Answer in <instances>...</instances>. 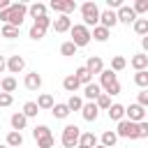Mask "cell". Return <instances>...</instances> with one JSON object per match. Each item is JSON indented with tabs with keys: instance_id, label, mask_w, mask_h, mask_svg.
I'll return each mask as SVG.
<instances>
[{
	"instance_id": "obj_36",
	"label": "cell",
	"mask_w": 148,
	"mask_h": 148,
	"mask_svg": "<svg viewBox=\"0 0 148 148\" xmlns=\"http://www.w3.org/2000/svg\"><path fill=\"white\" fill-rule=\"evenodd\" d=\"M0 35L2 37H7V39H16L18 37V28H14V25H2V30H0Z\"/></svg>"
},
{
	"instance_id": "obj_17",
	"label": "cell",
	"mask_w": 148,
	"mask_h": 148,
	"mask_svg": "<svg viewBox=\"0 0 148 148\" xmlns=\"http://www.w3.org/2000/svg\"><path fill=\"white\" fill-rule=\"evenodd\" d=\"M102 95V88H99V83H88V86H83V97L88 99V102H95L97 97Z\"/></svg>"
},
{
	"instance_id": "obj_6",
	"label": "cell",
	"mask_w": 148,
	"mask_h": 148,
	"mask_svg": "<svg viewBox=\"0 0 148 148\" xmlns=\"http://www.w3.org/2000/svg\"><path fill=\"white\" fill-rule=\"evenodd\" d=\"M79 139H81V130H79L76 125H65V127H62L60 141H62L65 148H76V146H79Z\"/></svg>"
},
{
	"instance_id": "obj_45",
	"label": "cell",
	"mask_w": 148,
	"mask_h": 148,
	"mask_svg": "<svg viewBox=\"0 0 148 148\" xmlns=\"http://www.w3.org/2000/svg\"><path fill=\"white\" fill-rule=\"evenodd\" d=\"M148 136V120H141L139 123V139H146Z\"/></svg>"
},
{
	"instance_id": "obj_8",
	"label": "cell",
	"mask_w": 148,
	"mask_h": 148,
	"mask_svg": "<svg viewBox=\"0 0 148 148\" xmlns=\"http://www.w3.org/2000/svg\"><path fill=\"white\" fill-rule=\"evenodd\" d=\"M125 118L127 120H132V123H141V120H146V109L141 106V104H130V106H125Z\"/></svg>"
},
{
	"instance_id": "obj_49",
	"label": "cell",
	"mask_w": 148,
	"mask_h": 148,
	"mask_svg": "<svg viewBox=\"0 0 148 148\" xmlns=\"http://www.w3.org/2000/svg\"><path fill=\"white\" fill-rule=\"evenodd\" d=\"M0 148H9V146H7V143H0Z\"/></svg>"
},
{
	"instance_id": "obj_34",
	"label": "cell",
	"mask_w": 148,
	"mask_h": 148,
	"mask_svg": "<svg viewBox=\"0 0 148 148\" xmlns=\"http://www.w3.org/2000/svg\"><path fill=\"white\" fill-rule=\"evenodd\" d=\"M65 104L69 106V111H81V109H83V97H79V95H72V97H69Z\"/></svg>"
},
{
	"instance_id": "obj_35",
	"label": "cell",
	"mask_w": 148,
	"mask_h": 148,
	"mask_svg": "<svg viewBox=\"0 0 148 148\" xmlns=\"http://www.w3.org/2000/svg\"><path fill=\"white\" fill-rule=\"evenodd\" d=\"M95 104H97V109H99V111H109V106H111V97H109L106 92H102V95L95 99Z\"/></svg>"
},
{
	"instance_id": "obj_5",
	"label": "cell",
	"mask_w": 148,
	"mask_h": 148,
	"mask_svg": "<svg viewBox=\"0 0 148 148\" xmlns=\"http://www.w3.org/2000/svg\"><path fill=\"white\" fill-rule=\"evenodd\" d=\"M116 134H118V139H132L134 141V139H139V123H132V120L123 118L116 127Z\"/></svg>"
},
{
	"instance_id": "obj_10",
	"label": "cell",
	"mask_w": 148,
	"mask_h": 148,
	"mask_svg": "<svg viewBox=\"0 0 148 148\" xmlns=\"http://www.w3.org/2000/svg\"><path fill=\"white\" fill-rule=\"evenodd\" d=\"M25 69V58L23 56H9L7 58V72L9 74H21Z\"/></svg>"
},
{
	"instance_id": "obj_7",
	"label": "cell",
	"mask_w": 148,
	"mask_h": 148,
	"mask_svg": "<svg viewBox=\"0 0 148 148\" xmlns=\"http://www.w3.org/2000/svg\"><path fill=\"white\" fill-rule=\"evenodd\" d=\"M49 7H51L53 12H58V14L69 16V14L76 9V2H74V0H51V2H49Z\"/></svg>"
},
{
	"instance_id": "obj_40",
	"label": "cell",
	"mask_w": 148,
	"mask_h": 148,
	"mask_svg": "<svg viewBox=\"0 0 148 148\" xmlns=\"http://www.w3.org/2000/svg\"><path fill=\"white\" fill-rule=\"evenodd\" d=\"M132 9L136 12V16H139V14H148V0H136V2L132 5Z\"/></svg>"
},
{
	"instance_id": "obj_18",
	"label": "cell",
	"mask_w": 148,
	"mask_h": 148,
	"mask_svg": "<svg viewBox=\"0 0 148 148\" xmlns=\"http://www.w3.org/2000/svg\"><path fill=\"white\" fill-rule=\"evenodd\" d=\"M9 125H12V130H14V132H21V130H25V125H28V118H25L21 111H16V113H12V118H9Z\"/></svg>"
},
{
	"instance_id": "obj_28",
	"label": "cell",
	"mask_w": 148,
	"mask_h": 148,
	"mask_svg": "<svg viewBox=\"0 0 148 148\" xmlns=\"http://www.w3.org/2000/svg\"><path fill=\"white\" fill-rule=\"evenodd\" d=\"M16 90V79L14 76H2V81H0V92H14Z\"/></svg>"
},
{
	"instance_id": "obj_23",
	"label": "cell",
	"mask_w": 148,
	"mask_h": 148,
	"mask_svg": "<svg viewBox=\"0 0 148 148\" xmlns=\"http://www.w3.org/2000/svg\"><path fill=\"white\" fill-rule=\"evenodd\" d=\"M53 95H49V92H42L39 97H37V106H39V111H51L53 109Z\"/></svg>"
},
{
	"instance_id": "obj_29",
	"label": "cell",
	"mask_w": 148,
	"mask_h": 148,
	"mask_svg": "<svg viewBox=\"0 0 148 148\" xmlns=\"http://www.w3.org/2000/svg\"><path fill=\"white\" fill-rule=\"evenodd\" d=\"M79 143H81V146H88V148H95V146L99 143V139H97L92 132H81V139H79Z\"/></svg>"
},
{
	"instance_id": "obj_24",
	"label": "cell",
	"mask_w": 148,
	"mask_h": 148,
	"mask_svg": "<svg viewBox=\"0 0 148 148\" xmlns=\"http://www.w3.org/2000/svg\"><path fill=\"white\" fill-rule=\"evenodd\" d=\"M5 143L9 146V148H21L23 146V134L21 132H7V139H5Z\"/></svg>"
},
{
	"instance_id": "obj_47",
	"label": "cell",
	"mask_w": 148,
	"mask_h": 148,
	"mask_svg": "<svg viewBox=\"0 0 148 148\" xmlns=\"http://www.w3.org/2000/svg\"><path fill=\"white\" fill-rule=\"evenodd\" d=\"M9 7H12L9 0H0V12H5V9H9Z\"/></svg>"
},
{
	"instance_id": "obj_39",
	"label": "cell",
	"mask_w": 148,
	"mask_h": 148,
	"mask_svg": "<svg viewBox=\"0 0 148 148\" xmlns=\"http://www.w3.org/2000/svg\"><path fill=\"white\" fill-rule=\"evenodd\" d=\"M51 23H53V21H51V18H49V16H42V18H37V21H35V23H32V25H35V28H39V30H44V32H46V30H49V28H51Z\"/></svg>"
},
{
	"instance_id": "obj_4",
	"label": "cell",
	"mask_w": 148,
	"mask_h": 148,
	"mask_svg": "<svg viewBox=\"0 0 148 148\" xmlns=\"http://www.w3.org/2000/svg\"><path fill=\"white\" fill-rule=\"evenodd\" d=\"M69 35H72V39H69V42H72L76 49L88 46V44H90V39H92V37H90V28H86L83 23H74V25H72V30H69Z\"/></svg>"
},
{
	"instance_id": "obj_19",
	"label": "cell",
	"mask_w": 148,
	"mask_h": 148,
	"mask_svg": "<svg viewBox=\"0 0 148 148\" xmlns=\"http://www.w3.org/2000/svg\"><path fill=\"white\" fill-rule=\"evenodd\" d=\"M116 141H118L116 130H106V132H102V136H99V146H104V148H113Z\"/></svg>"
},
{
	"instance_id": "obj_14",
	"label": "cell",
	"mask_w": 148,
	"mask_h": 148,
	"mask_svg": "<svg viewBox=\"0 0 148 148\" xmlns=\"http://www.w3.org/2000/svg\"><path fill=\"white\" fill-rule=\"evenodd\" d=\"M90 74H102L104 72V62H102V58L99 56H90L88 60H86V65H83Z\"/></svg>"
},
{
	"instance_id": "obj_11",
	"label": "cell",
	"mask_w": 148,
	"mask_h": 148,
	"mask_svg": "<svg viewBox=\"0 0 148 148\" xmlns=\"http://www.w3.org/2000/svg\"><path fill=\"white\" fill-rule=\"evenodd\" d=\"M116 23H118V16H116L113 9H104V12H99V25H102V28L111 30Z\"/></svg>"
},
{
	"instance_id": "obj_37",
	"label": "cell",
	"mask_w": 148,
	"mask_h": 148,
	"mask_svg": "<svg viewBox=\"0 0 148 148\" xmlns=\"http://www.w3.org/2000/svg\"><path fill=\"white\" fill-rule=\"evenodd\" d=\"M60 56H67V58L69 56H76V46L72 42H62L60 44Z\"/></svg>"
},
{
	"instance_id": "obj_1",
	"label": "cell",
	"mask_w": 148,
	"mask_h": 148,
	"mask_svg": "<svg viewBox=\"0 0 148 148\" xmlns=\"http://www.w3.org/2000/svg\"><path fill=\"white\" fill-rule=\"evenodd\" d=\"M99 88H102V92H106L109 97H113V95H120L118 74H116V72H111V69H104V72L99 74Z\"/></svg>"
},
{
	"instance_id": "obj_15",
	"label": "cell",
	"mask_w": 148,
	"mask_h": 148,
	"mask_svg": "<svg viewBox=\"0 0 148 148\" xmlns=\"http://www.w3.org/2000/svg\"><path fill=\"white\" fill-rule=\"evenodd\" d=\"M23 86H25L28 90H39V88H42V76H39L37 72H28L25 79H23Z\"/></svg>"
},
{
	"instance_id": "obj_51",
	"label": "cell",
	"mask_w": 148,
	"mask_h": 148,
	"mask_svg": "<svg viewBox=\"0 0 148 148\" xmlns=\"http://www.w3.org/2000/svg\"><path fill=\"white\" fill-rule=\"evenodd\" d=\"M95 148H104V146H99V143H97V146H95Z\"/></svg>"
},
{
	"instance_id": "obj_30",
	"label": "cell",
	"mask_w": 148,
	"mask_h": 148,
	"mask_svg": "<svg viewBox=\"0 0 148 148\" xmlns=\"http://www.w3.org/2000/svg\"><path fill=\"white\" fill-rule=\"evenodd\" d=\"M132 28H134V32H136L139 37H146V35H148V18H136V21L132 23Z\"/></svg>"
},
{
	"instance_id": "obj_26",
	"label": "cell",
	"mask_w": 148,
	"mask_h": 148,
	"mask_svg": "<svg viewBox=\"0 0 148 148\" xmlns=\"http://www.w3.org/2000/svg\"><path fill=\"white\" fill-rule=\"evenodd\" d=\"M62 88H65L67 92H72V95H74V92L81 88V83L76 81V76H74V74H67V76L62 79Z\"/></svg>"
},
{
	"instance_id": "obj_9",
	"label": "cell",
	"mask_w": 148,
	"mask_h": 148,
	"mask_svg": "<svg viewBox=\"0 0 148 148\" xmlns=\"http://www.w3.org/2000/svg\"><path fill=\"white\" fill-rule=\"evenodd\" d=\"M116 16H118V23H125V25H130V23H134L139 16H136V12L130 7V5H123L120 9H116Z\"/></svg>"
},
{
	"instance_id": "obj_2",
	"label": "cell",
	"mask_w": 148,
	"mask_h": 148,
	"mask_svg": "<svg viewBox=\"0 0 148 148\" xmlns=\"http://www.w3.org/2000/svg\"><path fill=\"white\" fill-rule=\"evenodd\" d=\"M81 18H83V25L86 28L99 25V7L95 5V0H88V2L81 5Z\"/></svg>"
},
{
	"instance_id": "obj_33",
	"label": "cell",
	"mask_w": 148,
	"mask_h": 148,
	"mask_svg": "<svg viewBox=\"0 0 148 148\" xmlns=\"http://www.w3.org/2000/svg\"><path fill=\"white\" fill-rule=\"evenodd\" d=\"M25 118H35L37 113H39V106H37V102H25L23 104V111H21Z\"/></svg>"
},
{
	"instance_id": "obj_12",
	"label": "cell",
	"mask_w": 148,
	"mask_h": 148,
	"mask_svg": "<svg viewBox=\"0 0 148 148\" xmlns=\"http://www.w3.org/2000/svg\"><path fill=\"white\" fill-rule=\"evenodd\" d=\"M81 116H83V120H88V123H95V120H97V116H99V109H97V104H95V102H83Z\"/></svg>"
},
{
	"instance_id": "obj_27",
	"label": "cell",
	"mask_w": 148,
	"mask_h": 148,
	"mask_svg": "<svg viewBox=\"0 0 148 148\" xmlns=\"http://www.w3.org/2000/svg\"><path fill=\"white\" fill-rule=\"evenodd\" d=\"M109 35H111V30H106V28H102V25H95V28L90 30V37H92L95 42H106Z\"/></svg>"
},
{
	"instance_id": "obj_50",
	"label": "cell",
	"mask_w": 148,
	"mask_h": 148,
	"mask_svg": "<svg viewBox=\"0 0 148 148\" xmlns=\"http://www.w3.org/2000/svg\"><path fill=\"white\" fill-rule=\"evenodd\" d=\"M76 148H88V146H81V143H79V146H76Z\"/></svg>"
},
{
	"instance_id": "obj_43",
	"label": "cell",
	"mask_w": 148,
	"mask_h": 148,
	"mask_svg": "<svg viewBox=\"0 0 148 148\" xmlns=\"http://www.w3.org/2000/svg\"><path fill=\"white\" fill-rule=\"evenodd\" d=\"M136 104H141L143 109H148V90H141L136 95Z\"/></svg>"
},
{
	"instance_id": "obj_42",
	"label": "cell",
	"mask_w": 148,
	"mask_h": 148,
	"mask_svg": "<svg viewBox=\"0 0 148 148\" xmlns=\"http://www.w3.org/2000/svg\"><path fill=\"white\" fill-rule=\"evenodd\" d=\"M44 35H46V32H44V30H39V28H35V25H32V28H30V32H28V37H30V39H35V42L44 39Z\"/></svg>"
},
{
	"instance_id": "obj_32",
	"label": "cell",
	"mask_w": 148,
	"mask_h": 148,
	"mask_svg": "<svg viewBox=\"0 0 148 148\" xmlns=\"http://www.w3.org/2000/svg\"><path fill=\"white\" fill-rule=\"evenodd\" d=\"M125 67H127V60H125L123 56H113V58H111V67H109L111 72H123Z\"/></svg>"
},
{
	"instance_id": "obj_25",
	"label": "cell",
	"mask_w": 148,
	"mask_h": 148,
	"mask_svg": "<svg viewBox=\"0 0 148 148\" xmlns=\"http://www.w3.org/2000/svg\"><path fill=\"white\" fill-rule=\"evenodd\" d=\"M74 76H76V81L81 83V86H88V83H92V74L81 65V67H76V72H74Z\"/></svg>"
},
{
	"instance_id": "obj_38",
	"label": "cell",
	"mask_w": 148,
	"mask_h": 148,
	"mask_svg": "<svg viewBox=\"0 0 148 148\" xmlns=\"http://www.w3.org/2000/svg\"><path fill=\"white\" fill-rule=\"evenodd\" d=\"M51 134V130L46 127V125H37L35 130H32V136H35V141H39V139H44V136H49Z\"/></svg>"
},
{
	"instance_id": "obj_44",
	"label": "cell",
	"mask_w": 148,
	"mask_h": 148,
	"mask_svg": "<svg viewBox=\"0 0 148 148\" xmlns=\"http://www.w3.org/2000/svg\"><path fill=\"white\" fill-rule=\"evenodd\" d=\"M12 102H14V97L9 92H0V106H12Z\"/></svg>"
},
{
	"instance_id": "obj_41",
	"label": "cell",
	"mask_w": 148,
	"mask_h": 148,
	"mask_svg": "<svg viewBox=\"0 0 148 148\" xmlns=\"http://www.w3.org/2000/svg\"><path fill=\"white\" fill-rule=\"evenodd\" d=\"M53 143H56V139H53V134H49V136L37 141V148H53Z\"/></svg>"
},
{
	"instance_id": "obj_22",
	"label": "cell",
	"mask_w": 148,
	"mask_h": 148,
	"mask_svg": "<svg viewBox=\"0 0 148 148\" xmlns=\"http://www.w3.org/2000/svg\"><path fill=\"white\" fill-rule=\"evenodd\" d=\"M106 113H109V118H111V120L120 123V120L125 118V106H123V104H118V102H113V104L109 106V111H106Z\"/></svg>"
},
{
	"instance_id": "obj_48",
	"label": "cell",
	"mask_w": 148,
	"mask_h": 148,
	"mask_svg": "<svg viewBox=\"0 0 148 148\" xmlns=\"http://www.w3.org/2000/svg\"><path fill=\"white\" fill-rule=\"evenodd\" d=\"M5 69H7V58H5V56H0V74H2Z\"/></svg>"
},
{
	"instance_id": "obj_31",
	"label": "cell",
	"mask_w": 148,
	"mask_h": 148,
	"mask_svg": "<svg viewBox=\"0 0 148 148\" xmlns=\"http://www.w3.org/2000/svg\"><path fill=\"white\" fill-rule=\"evenodd\" d=\"M134 83L141 88V90H148V69H141L134 74Z\"/></svg>"
},
{
	"instance_id": "obj_3",
	"label": "cell",
	"mask_w": 148,
	"mask_h": 148,
	"mask_svg": "<svg viewBox=\"0 0 148 148\" xmlns=\"http://www.w3.org/2000/svg\"><path fill=\"white\" fill-rule=\"evenodd\" d=\"M25 14H28V5H25V2H12V7L7 9V25L21 28Z\"/></svg>"
},
{
	"instance_id": "obj_53",
	"label": "cell",
	"mask_w": 148,
	"mask_h": 148,
	"mask_svg": "<svg viewBox=\"0 0 148 148\" xmlns=\"http://www.w3.org/2000/svg\"><path fill=\"white\" fill-rule=\"evenodd\" d=\"M0 37H2V35H0Z\"/></svg>"
},
{
	"instance_id": "obj_21",
	"label": "cell",
	"mask_w": 148,
	"mask_h": 148,
	"mask_svg": "<svg viewBox=\"0 0 148 148\" xmlns=\"http://www.w3.org/2000/svg\"><path fill=\"white\" fill-rule=\"evenodd\" d=\"M51 113H53V118H56V120H65V118H67L72 111H69V106H67L65 102H58V104H53Z\"/></svg>"
},
{
	"instance_id": "obj_46",
	"label": "cell",
	"mask_w": 148,
	"mask_h": 148,
	"mask_svg": "<svg viewBox=\"0 0 148 148\" xmlns=\"http://www.w3.org/2000/svg\"><path fill=\"white\" fill-rule=\"evenodd\" d=\"M141 49H143V53L148 56V35H146V37H141Z\"/></svg>"
},
{
	"instance_id": "obj_16",
	"label": "cell",
	"mask_w": 148,
	"mask_h": 148,
	"mask_svg": "<svg viewBox=\"0 0 148 148\" xmlns=\"http://www.w3.org/2000/svg\"><path fill=\"white\" fill-rule=\"evenodd\" d=\"M130 65L136 69V72H141V69H148V56L141 51V53H134L132 58H130Z\"/></svg>"
},
{
	"instance_id": "obj_52",
	"label": "cell",
	"mask_w": 148,
	"mask_h": 148,
	"mask_svg": "<svg viewBox=\"0 0 148 148\" xmlns=\"http://www.w3.org/2000/svg\"><path fill=\"white\" fill-rule=\"evenodd\" d=\"M0 81H2V79H0Z\"/></svg>"
},
{
	"instance_id": "obj_20",
	"label": "cell",
	"mask_w": 148,
	"mask_h": 148,
	"mask_svg": "<svg viewBox=\"0 0 148 148\" xmlns=\"http://www.w3.org/2000/svg\"><path fill=\"white\" fill-rule=\"evenodd\" d=\"M46 9H49V7H46L44 2H32V5H28V14H30L35 21L42 18V16H46Z\"/></svg>"
},
{
	"instance_id": "obj_13",
	"label": "cell",
	"mask_w": 148,
	"mask_h": 148,
	"mask_svg": "<svg viewBox=\"0 0 148 148\" xmlns=\"http://www.w3.org/2000/svg\"><path fill=\"white\" fill-rule=\"evenodd\" d=\"M51 28H53L56 32H69V30H72V18H69V16H65V14H60L58 18H53Z\"/></svg>"
}]
</instances>
